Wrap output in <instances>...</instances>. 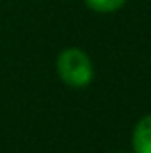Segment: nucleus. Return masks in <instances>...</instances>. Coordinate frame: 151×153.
<instances>
[{
	"label": "nucleus",
	"instance_id": "obj_1",
	"mask_svg": "<svg viewBox=\"0 0 151 153\" xmlns=\"http://www.w3.org/2000/svg\"><path fill=\"white\" fill-rule=\"evenodd\" d=\"M57 75L70 87H84L91 84L94 76V68L89 55L78 48H66L59 53L57 62Z\"/></svg>",
	"mask_w": 151,
	"mask_h": 153
},
{
	"label": "nucleus",
	"instance_id": "obj_2",
	"mask_svg": "<svg viewBox=\"0 0 151 153\" xmlns=\"http://www.w3.org/2000/svg\"><path fill=\"white\" fill-rule=\"evenodd\" d=\"M132 146L135 153H151V114L144 116L135 125Z\"/></svg>",
	"mask_w": 151,
	"mask_h": 153
},
{
	"label": "nucleus",
	"instance_id": "obj_3",
	"mask_svg": "<svg viewBox=\"0 0 151 153\" xmlns=\"http://www.w3.org/2000/svg\"><path fill=\"white\" fill-rule=\"evenodd\" d=\"M85 5L96 13H114L124 5L126 0H84Z\"/></svg>",
	"mask_w": 151,
	"mask_h": 153
}]
</instances>
